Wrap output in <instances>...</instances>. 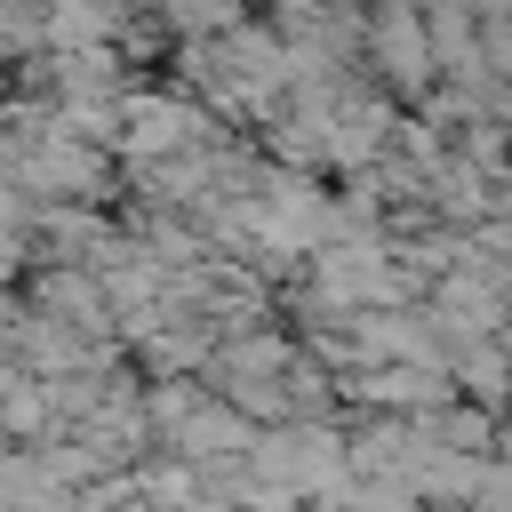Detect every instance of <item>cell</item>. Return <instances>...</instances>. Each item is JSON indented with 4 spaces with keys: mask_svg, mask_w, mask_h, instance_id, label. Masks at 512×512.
I'll list each match as a JSON object with an SVG mask.
<instances>
[{
    "mask_svg": "<svg viewBox=\"0 0 512 512\" xmlns=\"http://www.w3.org/2000/svg\"><path fill=\"white\" fill-rule=\"evenodd\" d=\"M200 136H208V120H200L184 96H128V104H120V152H128L136 168L176 160V152H192Z\"/></svg>",
    "mask_w": 512,
    "mask_h": 512,
    "instance_id": "obj_1",
    "label": "cell"
},
{
    "mask_svg": "<svg viewBox=\"0 0 512 512\" xmlns=\"http://www.w3.org/2000/svg\"><path fill=\"white\" fill-rule=\"evenodd\" d=\"M376 56L392 64V80H400V88H424L432 48H424V16H416L408 0H384V8H376Z\"/></svg>",
    "mask_w": 512,
    "mask_h": 512,
    "instance_id": "obj_2",
    "label": "cell"
},
{
    "mask_svg": "<svg viewBox=\"0 0 512 512\" xmlns=\"http://www.w3.org/2000/svg\"><path fill=\"white\" fill-rule=\"evenodd\" d=\"M168 440L184 448V464H192V456L208 464V456H248V440H256V432H248V416H232V408H208V400H200Z\"/></svg>",
    "mask_w": 512,
    "mask_h": 512,
    "instance_id": "obj_3",
    "label": "cell"
},
{
    "mask_svg": "<svg viewBox=\"0 0 512 512\" xmlns=\"http://www.w3.org/2000/svg\"><path fill=\"white\" fill-rule=\"evenodd\" d=\"M40 304H48V320L72 312L80 328H104V320H112V304H104V288H96L88 272H48V280H40Z\"/></svg>",
    "mask_w": 512,
    "mask_h": 512,
    "instance_id": "obj_4",
    "label": "cell"
}]
</instances>
